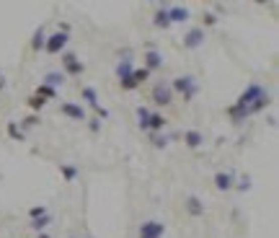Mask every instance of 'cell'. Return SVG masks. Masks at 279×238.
I'll return each instance as SVG.
<instances>
[{
  "mask_svg": "<svg viewBox=\"0 0 279 238\" xmlns=\"http://www.w3.org/2000/svg\"><path fill=\"white\" fill-rule=\"evenodd\" d=\"M60 174H62V179H65L68 184H73L75 179H78V166H70V163H60Z\"/></svg>",
  "mask_w": 279,
  "mask_h": 238,
  "instance_id": "ac0fdd59",
  "label": "cell"
},
{
  "mask_svg": "<svg viewBox=\"0 0 279 238\" xmlns=\"http://www.w3.org/2000/svg\"><path fill=\"white\" fill-rule=\"evenodd\" d=\"M36 96H41L44 101H49V99H57V91L52 88L49 83H39V88H36Z\"/></svg>",
  "mask_w": 279,
  "mask_h": 238,
  "instance_id": "ffe728a7",
  "label": "cell"
},
{
  "mask_svg": "<svg viewBox=\"0 0 279 238\" xmlns=\"http://www.w3.org/2000/svg\"><path fill=\"white\" fill-rule=\"evenodd\" d=\"M214 186H217L220 192L233 189V174L230 171H217V174H214Z\"/></svg>",
  "mask_w": 279,
  "mask_h": 238,
  "instance_id": "9a60e30c",
  "label": "cell"
},
{
  "mask_svg": "<svg viewBox=\"0 0 279 238\" xmlns=\"http://www.w3.org/2000/svg\"><path fill=\"white\" fill-rule=\"evenodd\" d=\"M168 18H171V26H174V24H186V21H189V8L171 6L168 8Z\"/></svg>",
  "mask_w": 279,
  "mask_h": 238,
  "instance_id": "7c38bea8",
  "label": "cell"
},
{
  "mask_svg": "<svg viewBox=\"0 0 279 238\" xmlns=\"http://www.w3.org/2000/svg\"><path fill=\"white\" fill-rule=\"evenodd\" d=\"M3 88H6V80H3V78H0V91H3Z\"/></svg>",
  "mask_w": 279,
  "mask_h": 238,
  "instance_id": "1f68e13d",
  "label": "cell"
},
{
  "mask_svg": "<svg viewBox=\"0 0 279 238\" xmlns=\"http://www.w3.org/2000/svg\"><path fill=\"white\" fill-rule=\"evenodd\" d=\"M52 223V218L49 215H44V218H36V220H31V228L36 230V233H44V228Z\"/></svg>",
  "mask_w": 279,
  "mask_h": 238,
  "instance_id": "603a6c76",
  "label": "cell"
},
{
  "mask_svg": "<svg viewBox=\"0 0 279 238\" xmlns=\"http://www.w3.org/2000/svg\"><path fill=\"white\" fill-rule=\"evenodd\" d=\"M62 68H65V73H62V75H73V78H78V75H83L85 65L78 60V55L68 52V55H62Z\"/></svg>",
  "mask_w": 279,
  "mask_h": 238,
  "instance_id": "8992f818",
  "label": "cell"
},
{
  "mask_svg": "<svg viewBox=\"0 0 279 238\" xmlns=\"http://www.w3.org/2000/svg\"><path fill=\"white\" fill-rule=\"evenodd\" d=\"M39 238H49V235H47V233H39Z\"/></svg>",
  "mask_w": 279,
  "mask_h": 238,
  "instance_id": "d6a6232c",
  "label": "cell"
},
{
  "mask_svg": "<svg viewBox=\"0 0 279 238\" xmlns=\"http://www.w3.org/2000/svg\"><path fill=\"white\" fill-rule=\"evenodd\" d=\"M73 238H75V235H73Z\"/></svg>",
  "mask_w": 279,
  "mask_h": 238,
  "instance_id": "836d02e7",
  "label": "cell"
},
{
  "mask_svg": "<svg viewBox=\"0 0 279 238\" xmlns=\"http://www.w3.org/2000/svg\"><path fill=\"white\" fill-rule=\"evenodd\" d=\"M147 78H150V73H147L145 68H137V70H132L130 80H124V83H119V85H122V91H135V88H140Z\"/></svg>",
  "mask_w": 279,
  "mask_h": 238,
  "instance_id": "9c48e42d",
  "label": "cell"
},
{
  "mask_svg": "<svg viewBox=\"0 0 279 238\" xmlns=\"http://www.w3.org/2000/svg\"><path fill=\"white\" fill-rule=\"evenodd\" d=\"M88 129H91V132H98V129H101V119H91V122H88Z\"/></svg>",
  "mask_w": 279,
  "mask_h": 238,
  "instance_id": "f546056e",
  "label": "cell"
},
{
  "mask_svg": "<svg viewBox=\"0 0 279 238\" xmlns=\"http://www.w3.org/2000/svg\"><path fill=\"white\" fill-rule=\"evenodd\" d=\"M204 39H207V34H204V29H202V26L189 29V31H186V36H184V50H199V47L204 44Z\"/></svg>",
  "mask_w": 279,
  "mask_h": 238,
  "instance_id": "52a82bcc",
  "label": "cell"
},
{
  "mask_svg": "<svg viewBox=\"0 0 279 238\" xmlns=\"http://www.w3.org/2000/svg\"><path fill=\"white\" fill-rule=\"evenodd\" d=\"M153 101H155L158 106H168V104H174V91H171V85L158 83L155 88H153Z\"/></svg>",
  "mask_w": 279,
  "mask_h": 238,
  "instance_id": "30bf717a",
  "label": "cell"
},
{
  "mask_svg": "<svg viewBox=\"0 0 279 238\" xmlns=\"http://www.w3.org/2000/svg\"><path fill=\"white\" fill-rule=\"evenodd\" d=\"M137 235L140 238H163L165 235V225L160 220H145L140 228H137Z\"/></svg>",
  "mask_w": 279,
  "mask_h": 238,
  "instance_id": "277c9868",
  "label": "cell"
},
{
  "mask_svg": "<svg viewBox=\"0 0 279 238\" xmlns=\"http://www.w3.org/2000/svg\"><path fill=\"white\" fill-rule=\"evenodd\" d=\"M165 124H168V119H165L160 112H150V122H147V129H150V132H160Z\"/></svg>",
  "mask_w": 279,
  "mask_h": 238,
  "instance_id": "2e32d148",
  "label": "cell"
},
{
  "mask_svg": "<svg viewBox=\"0 0 279 238\" xmlns=\"http://www.w3.org/2000/svg\"><path fill=\"white\" fill-rule=\"evenodd\" d=\"M153 145H155V148H165V145H168V137H165V135H155V137H153Z\"/></svg>",
  "mask_w": 279,
  "mask_h": 238,
  "instance_id": "83f0119b",
  "label": "cell"
},
{
  "mask_svg": "<svg viewBox=\"0 0 279 238\" xmlns=\"http://www.w3.org/2000/svg\"><path fill=\"white\" fill-rule=\"evenodd\" d=\"M214 24H217V16H214V13H204V26H214Z\"/></svg>",
  "mask_w": 279,
  "mask_h": 238,
  "instance_id": "f1b7e54d",
  "label": "cell"
},
{
  "mask_svg": "<svg viewBox=\"0 0 279 238\" xmlns=\"http://www.w3.org/2000/svg\"><path fill=\"white\" fill-rule=\"evenodd\" d=\"M186 210H189L191 218H202L204 215V205H202V200L197 197V194H189L186 197Z\"/></svg>",
  "mask_w": 279,
  "mask_h": 238,
  "instance_id": "4fadbf2b",
  "label": "cell"
},
{
  "mask_svg": "<svg viewBox=\"0 0 279 238\" xmlns=\"http://www.w3.org/2000/svg\"><path fill=\"white\" fill-rule=\"evenodd\" d=\"M8 135H11L13 140H24V132H21V129H18V127H16L13 122L8 124Z\"/></svg>",
  "mask_w": 279,
  "mask_h": 238,
  "instance_id": "4316f807",
  "label": "cell"
},
{
  "mask_svg": "<svg viewBox=\"0 0 279 238\" xmlns=\"http://www.w3.org/2000/svg\"><path fill=\"white\" fill-rule=\"evenodd\" d=\"M80 99H83V101L98 114V119H106V117H109V109H103V106L98 104V93H96V88H91V85H83V88H80Z\"/></svg>",
  "mask_w": 279,
  "mask_h": 238,
  "instance_id": "3957f363",
  "label": "cell"
},
{
  "mask_svg": "<svg viewBox=\"0 0 279 238\" xmlns=\"http://www.w3.org/2000/svg\"><path fill=\"white\" fill-rule=\"evenodd\" d=\"M44 106H47V101L41 99V96H36V93L29 99V109H34V112H41V109H44Z\"/></svg>",
  "mask_w": 279,
  "mask_h": 238,
  "instance_id": "cb8c5ba5",
  "label": "cell"
},
{
  "mask_svg": "<svg viewBox=\"0 0 279 238\" xmlns=\"http://www.w3.org/2000/svg\"><path fill=\"white\" fill-rule=\"evenodd\" d=\"M132 70H135V65H132V60H122V62L117 65V78H119V83H124V80H130Z\"/></svg>",
  "mask_w": 279,
  "mask_h": 238,
  "instance_id": "e0dca14e",
  "label": "cell"
},
{
  "mask_svg": "<svg viewBox=\"0 0 279 238\" xmlns=\"http://www.w3.org/2000/svg\"><path fill=\"white\" fill-rule=\"evenodd\" d=\"M269 104H271V99H269V91L264 88V85L248 83L246 91L238 96V101H235L233 106H228V117H230L235 124H241V122H246L248 117L264 112Z\"/></svg>",
  "mask_w": 279,
  "mask_h": 238,
  "instance_id": "6da1fadb",
  "label": "cell"
},
{
  "mask_svg": "<svg viewBox=\"0 0 279 238\" xmlns=\"http://www.w3.org/2000/svg\"><path fill=\"white\" fill-rule=\"evenodd\" d=\"M184 142H186L191 150H197V148L204 145V135L199 132V129H186V132H184Z\"/></svg>",
  "mask_w": 279,
  "mask_h": 238,
  "instance_id": "5bb4252c",
  "label": "cell"
},
{
  "mask_svg": "<svg viewBox=\"0 0 279 238\" xmlns=\"http://www.w3.org/2000/svg\"><path fill=\"white\" fill-rule=\"evenodd\" d=\"M171 91H176L179 96H184V101H191L199 91V83L191 75H179V78H174V83H171Z\"/></svg>",
  "mask_w": 279,
  "mask_h": 238,
  "instance_id": "7a4b0ae2",
  "label": "cell"
},
{
  "mask_svg": "<svg viewBox=\"0 0 279 238\" xmlns=\"http://www.w3.org/2000/svg\"><path fill=\"white\" fill-rule=\"evenodd\" d=\"M44 41H47V36H44V29H36V34H34V41H31V47L39 52V50H44Z\"/></svg>",
  "mask_w": 279,
  "mask_h": 238,
  "instance_id": "7402d4cb",
  "label": "cell"
},
{
  "mask_svg": "<svg viewBox=\"0 0 279 238\" xmlns=\"http://www.w3.org/2000/svg\"><path fill=\"white\" fill-rule=\"evenodd\" d=\"M60 114H65L68 119H75V122H85V109L75 101H65L60 104Z\"/></svg>",
  "mask_w": 279,
  "mask_h": 238,
  "instance_id": "ba28073f",
  "label": "cell"
},
{
  "mask_svg": "<svg viewBox=\"0 0 279 238\" xmlns=\"http://www.w3.org/2000/svg\"><path fill=\"white\" fill-rule=\"evenodd\" d=\"M153 24L158 29H171V18H168V8H158L153 16Z\"/></svg>",
  "mask_w": 279,
  "mask_h": 238,
  "instance_id": "d6986e66",
  "label": "cell"
},
{
  "mask_svg": "<svg viewBox=\"0 0 279 238\" xmlns=\"http://www.w3.org/2000/svg\"><path fill=\"white\" fill-rule=\"evenodd\" d=\"M68 34L65 31H57V34H52V36H47V41H44V52L47 55H60L62 50L68 47Z\"/></svg>",
  "mask_w": 279,
  "mask_h": 238,
  "instance_id": "5b68a950",
  "label": "cell"
},
{
  "mask_svg": "<svg viewBox=\"0 0 279 238\" xmlns=\"http://www.w3.org/2000/svg\"><path fill=\"white\" fill-rule=\"evenodd\" d=\"M44 215H49V210H47L44 205H39V207H31V210H29V218H31V220H36V218H44Z\"/></svg>",
  "mask_w": 279,
  "mask_h": 238,
  "instance_id": "d4e9b609",
  "label": "cell"
},
{
  "mask_svg": "<svg viewBox=\"0 0 279 238\" xmlns=\"http://www.w3.org/2000/svg\"><path fill=\"white\" fill-rule=\"evenodd\" d=\"M147 122H150V109H147V106H137V124H140V129H147Z\"/></svg>",
  "mask_w": 279,
  "mask_h": 238,
  "instance_id": "44dd1931",
  "label": "cell"
},
{
  "mask_svg": "<svg viewBox=\"0 0 279 238\" xmlns=\"http://www.w3.org/2000/svg\"><path fill=\"white\" fill-rule=\"evenodd\" d=\"M39 124V117H29V119H24V127H36Z\"/></svg>",
  "mask_w": 279,
  "mask_h": 238,
  "instance_id": "4dcf8cb0",
  "label": "cell"
},
{
  "mask_svg": "<svg viewBox=\"0 0 279 238\" xmlns=\"http://www.w3.org/2000/svg\"><path fill=\"white\" fill-rule=\"evenodd\" d=\"M44 83H49L52 88H54V85H62V83H65V75H62V73H49Z\"/></svg>",
  "mask_w": 279,
  "mask_h": 238,
  "instance_id": "484cf974",
  "label": "cell"
},
{
  "mask_svg": "<svg viewBox=\"0 0 279 238\" xmlns=\"http://www.w3.org/2000/svg\"><path fill=\"white\" fill-rule=\"evenodd\" d=\"M145 70L147 73H153V70H158V68H163V55L155 50V47H150L147 52H145Z\"/></svg>",
  "mask_w": 279,
  "mask_h": 238,
  "instance_id": "8fae6325",
  "label": "cell"
}]
</instances>
